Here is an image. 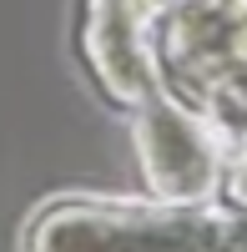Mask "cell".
I'll return each mask as SVG.
<instances>
[{
    "mask_svg": "<svg viewBox=\"0 0 247 252\" xmlns=\"http://www.w3.org/2000/svg\"><path fill=\"white\" fill-rule=\"evenodd\" d=\"M217 207L227 217L247 222V141L227 146V166H222V187H217Z\"/></svg>",
    "mask_w": 247,
    "mask_h": 252,
    "instance_id": "obj_5",
    "label": "cell"
},
{
    "mask_svg": "<svg viewBox=\"0 0 247 252\" xmlns=\"http://www.w3.org/2000/svg\"><path fill=\"white\" fill-rule=\"evenodd\" d=\"M147 5H152V10H161V5H167V0H147Z\"/></svg>",
    "mask_w": 247,
    "mask_h": 252,
    "instance_id": "obj_7",
    "label": "cell"
},
{
    "mask_svg": "<svg viewBox=\"0 0 247 252\" xmlns=\"http://www.w3.org/2000/svg\"><path fill=\"white\" fill-rule=\"evenodd\" d=\"M156 91L207 116L247 81V0H167L152 15Z\"/></svg>",
    "mask_w": 247,
    "mask_h": 252,
    "instance_id": "obj_2",
    "label": "cell"
},
{
    "mask_svg": "<svg viewBox=\"0 0 247 252\" xmlns=\"http://www.w3.org/2000/svg\"><path fill=\"white\" fill-rule=\"evenodd\" d=\"M152 5L147 0H86V66L101 81V91L121 106H141L156 96L152 66Z\"/></svg>",
    "mask_w": 247,
    "mask_h": 252,
    "instance_id": "obj_4",
    "label": "cell"
},
{
    "mask_svg": "<svg viewBox=\"0 0 247 252\" xmlns=\"http://www.w3.org/2000/svg\"><path fill=\"white\" fill-rule=\"evenodd\" d=\"M136 157L152 197L161 202H217L227 146L197 111L172 96H152L136 106Z\"/></svg>",
    "mask_w": 247,
    "mask_h": 252,
    "instance_id": "obj_3",
    "label": "cell"
},
{
    "mask_svg": "<svg viewBox=\"0 0 247 252\" xmlns=\"http://www.w3.org/2000/svg\"><path fill=\"white\" fill-rule=\"evenodd\" d=\"M232 252H247V222L232 217Z\"/></svg>",
    "mask_w": 247,
    "mask_h": 252,
    "instance_id": "obj_6",
    "label": "cell"
},
{
    "mask_svg": "<svg viewBox=\"0 0 247 252\" xmlns=\"http://www.w3.org/2000/svg\"><path fill=\"white\" fill-rule=\"evenodd\" d=\"M26 252H232V217L217 202L61 197L31 217Z\"/></svg>",
    "mask_w": 247,
    "mask_h": 252,
    "instance_id": "obj_1",
    "label": "cell"
}]
</instances>
